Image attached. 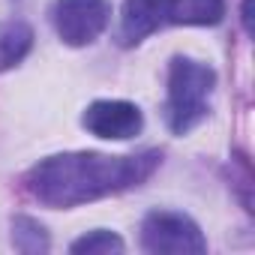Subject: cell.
<instances>
[{"label":"cell","instance_id":"9c48e42d","mask_svg":"<svg viewBox=\"0 0 255 255\" xmlns=\"http://www.w3.org/2000/svg\"><path fill=\"white\" fill-rule=\"evenodd\" d=\"M12 246L24 255H42V252L51 249V237H48V231L39 219L18 213L12 219Z\"/></svg>","mask_w":255,"mask_h":255},{"label":"cell","instance_id":"ba28073f","mask_svg":"<svg viewBox=\"0 0 255 255\" xmlns=\"http://www.w3.org/2000/svg\"><path fill=\"white\" fill-rule=\"evenodd\" d=\"M33 51V27L21 18L0 24V72L15 69Z\"/></svg>","mask_w":255,"mask_h":255},{"label":"cell","instance_id":"277c9868","mask_svg":"<svg viewBox=\"0 0 255 255\" xmlns=\"http://www.w3.org/2000/svg\"><path fill=\"white\" fill-rule=\"evenodd\" d=\"M51 24L60 42L72 48L93 45L111 24V3L108 0H54Z\"/></svg>","mask_w":255,"mask_h":255},{"label":"cell","instance_id":"6da1fadb","mask_svg":"<svg viewBox=\"0 0 255 255\" xmlns=\"http://www.w3.org/2000/svg\"><path fill=\"white\" fill-rule=\"evenodd\" d=\"M162 165L159 150L141 153H96V150H69L39 159L24 174V189L51 210H72L126 189H135L153 177Z\"/></svg>","mask_w":255,"mask_h":255},{"label":"cell","instance_id":"7a4b0ae2","mask_svg":"<svg viewBox=\"0 0 255 255\" xmlns=\"http://www.w3.org/2000/svg\"><path fill=\"white\" fill-rule=\"evenodd\" d=\"M216 87V69L195 57H171L165 87V123L174 135H189L210 114V96Z\"/></svg>","mask_w":255,"mask_h":255},{"label":"cell","instance_id":"8992f818","mask_svg":"<svg viewBox=\"0 0 255 255\" xmlns=\"http://www.w3.org/2000/svg\"><path fill=\"white\" fill-rule=\"evenodd\" d=\"M168 24V0H123L117 45L132 48Z\"/></svg>","mask_w":255,"mask_h":255},{"label":"cell","instance_id":"52a82bcc","mask_svg":"<svg viewBox=\"0 0 255 255\" xmlns=\"http://www.w3.org/2000/svg\"><path fill=\"white\" fill-rule=\"evenodd\" d=\"M225 18V0H168V24L216 27Z\"/></svg>","mask_w":255,"mask_h":255},{"label":"cell","instance_id":"3957f363","mask_svg":"<svg viewBox=\"0 0 255 255\" xmlns=\"http://www.w3.org/2000/svg\"><path fill=\"white\" fill-rule=\"evenodd\" d=\"M141 249L150 255H201L207 252V237L186 213L150 210L141 222Z\"/></svg>","mask_w":255,"mask_h":255},{"label":"cell","instance_id":"5b68a950","mask_svg":"<svg viewBox=\"0 0 255 255\" xmlns=\"http://www.w3.org/2000/svg\"><path fill=\"white\" fill-rule=\"evenodd\" d=\"M81 126L105 141H129L144 129V114L135 102L126 99H96L84 108Z\"/></svg>","mask_w":255,"mask_h":255},{"label":"cell","instance_id":"8fae6325","mask_svg":"<svg viewBox=\"0 0 255 255\" xmlns=\"http://www.w3.org/2000/svg\"><path fill=\"white\" fill-rule=\"evenodd\" d=\"M243 27L249 33V0H243Z\"/></svg>","mask_w":255,"mask_h":255},{"label":"cell","instance_id":"30bf717a","mask_svg":"<svg viewBox=\"0 0 255 255\" xmlns=\"http://www.w3.org/2000/svg\"><path fill=\"white\" fill-rule=\"evenodd\" d=\"M123 249H126L123 237L108 228H96V231L72 240V246H69V252H75V255H117Z\"/></svg>","mask_w":255,"mask_h":255}]
</instances>
